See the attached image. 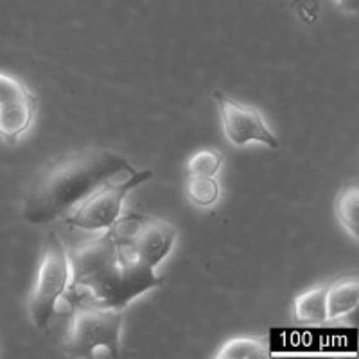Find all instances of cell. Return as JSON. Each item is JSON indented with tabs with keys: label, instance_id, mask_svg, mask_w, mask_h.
Wrapping results in <instances>:
<instances>
[{
	"label": "cell",
	"instance_id": "cell-4",
	"mask_svg": "<svg viewBox=\"0 0 359 359\" xmlns=\"http://www.w3.org/2000/svg\"><path fill=\"white\" fill-rule=\"evenodd\" d=\"M70 277L72 268L69 252L56 233H49L38 266L33 293L29 298V314L36 329L43 331L49 327L50 320L57 313V307L69 293Z\"/></svg>",
	"mask_w": 359,
	"mask_h": 359
},
{
	"label": "cell",
	"instance_id": "cell-9",
	"mask_svg": "<svg viewBox=\"0 0 359 359\" xmlns=\"http://www.w3.org/2000/svg\"><path fill=\"white\" fill-rule=\"evenodd\" d=\"M359 306V278L358 275H343L327 284L325 307L327 322L343 318L354 313Z\"/></svg>",
	"mask_w": 359,
	"mask_h": 359
},
{
	"label": "cell",
	"instance_id": "cell-7",
	"mask_svg": "<svg viewBox=\"0 0 359 359\" xmlns=\"http://www.w3.org/2000/svg\"><path fill=\"white\" fill-rule=\"evenodd\" d=\"M221 114V124L230 144L243 147L250 142L264 144L268 147H278V140L266 124L264 117L257 108L237 102L216 90L212 94Z\"/></svg>",
	"mask_w": 359,
	"mask_h": 359
},
{
	"label": "cell",
	"instance_id": "cell-5",
	"mask_svg": "<svg viewBox=\"0 0 359 359\" xmlns=\"http://www.w3.org/2000/svg\"><path fill=\"white\" fill-rule=\"evenodd\" d=\"M151 178L153 171L146 169L130 172L121 180H111L85 198L69 216L63 217V223L88 232L110 230L123 216V203L128 194Z\"/></svg>",
	"mask_w": 359,
	"mask_h": 359
},
{
	"label": "cell",
	"instance_id": "cell-14",
	"mask_svg": "<svg viewBox=\"0 0 359 359\" xmlns=\"http://www.w3.org/2000/svg\"><path fill=\"white\" fill-rule=\"evenodd\" d=\"M223 165V155L216 149H201L194 153L187 162V175L216 176Z\"/></svg>",
	"mask_w": 359,
	"mask_h": 359
},
{
	"label": "cell",
	"instance_id": "cell-11",
	"mask_svg": "<svg viewBox=\"0 0 359 359\" xmlns=\"http://www.w3.org/2000/svg\"><path fill=\"white\" fill-rule=\"evenodd\" d=\"M334 212L338 217V223L347 230L351 237L355 241L359 239V187L355 182H351L339 191L336 198Z\"/></svg>",
	"mask_w": 359,
	"mask_h": 359
},
{
	"label": "cell",
	"instance_id": "cell-1",
	"mask_svg": "<svg viewBox=\"0 0 359 359\" xmlns=\"http://www.w3.org/2000/svg\"><path fill=\"white\" fill-rule=\"evenodd\" d=\"M69 257L72 277L67 294H72L76 304L124 311L135 298L163 284V277L137 261L110 230L76 248Z\"/></svg>",
	"mask_w": 359,
	"mask_h": 359
},
{
	"label": "cell",
	"instance_id": "cell-12",
	"mask_svg": "<svg viewBox=\"0 0 359 359\" xmlns=\"http://www.w3.org/2000/svg\"><path fill=\"white\" fill-rule=\"evenodd\" d=\"M217 359H269L271 348L264 338H252V336H237L229 339L217 351Z\"/></svg>",
	"mask_w": 359,
	"mask_h": 359
},
{
	"label": "cell",
	"instance_id": "cell-6",
	"mask_svg": "<svg viewBox=\"0 0 359 359\" xmlns=\"http://www.w3.org/2000/svg\"><path fill=\"white\" fill-rule=\"evenodd\" d=\"M110 232L137 261L153 269L171 253L178 237L175 224L135 214L118 217Z\"/></svg>",
	"mask_w": 359,
	"mask_h": 359
},
{
	"label": "cell",
	"instance_id": "cell-3",
	"mask_svg": "<svg viewBox=\"0 0 359 359\" xmlns=\"http://www.w3.org/2000/svg\"><path fill=\"white\" fill-rule=\"evenodd\" d=\"M123 309L76 304L63 351L70 358H92L97 348L118 358L121 331H123Z\"/></svg>",
	"mask_w": 359,
	"mask_h": 359
},
{
	"label": "cell",
	"instance_id": "cell-16",
	"mask_svg": "<svg viewBox=\"0 0 359 359\" xmlns=\"http://www.w3.org/2000/svg\"><path fill=\"white\" fill-rule=\"evenodd\" d=\"M338 6L341 9H345L347 13H358L359 11V0H336Z\"/></svg>",
	"mask_w": 359,
	"mask_h": 359
},
{
	"label": "cell",
	"instance_id": "cell-2",
	"mask_svg": "<svg viewBox=\"0 0 359 359\" xmlns=\"http://www.w3.org/2000/svg\"><path fill=\"white\" fill-rule=\"evenodd\" d=\"M135 171L131 163L108 149H83L47 163L36 175L24 201V219L45 224L72 212L104 184Z\"/></svg>",
	"mask_w": 359,
	"mask_h": 359
},
{
	"label": "cell",
	"instance_id": "cell-15",
	"mask_svg": "<svg viewBox=\"0 0 359 359\" xmlns=\"http://www.w3.org/2000/svg\"><path fill=\"white\" fill-rule=\"evenodd\" d=\"M29 95H33V92L25 86L24 81L0 72V104L29 97Z\"/></svg>",
	"mask_w": 359,
	"mask_h": 359
},
{
	"label": "cell",
	"instance_id": "cell-8",
	"mask_svg": "<svg viewBox=\"0 0 359 359\" xmlns=\"http://www.w3.org/2000/svg\"><path fill=\"white\" fill-rule=\"evenodd\" d=\"M36 95L17 99L0 104V137L8 144H15L31 128L36 114Z\"/></svg>",
	"mask_w": 359,
	"mask_h": 359
},
{
	"label": "cell",
	"instance_id": "cell-10",
	"mask_svg": "<svg viewBox=\"0 0 359 359\" xmlns=\"http://www.w3.org/2000/svg\"><path fill=\"white\" fill-rule=\"evenodd\" d=\"M327 284H318L298 294L293 302L294 318L302 323H320L327 322V307H325Z\"/></svg>",
	"mask_w": 359,
	"mask_h": 359
},
{
	"label": "cell",
	"instance_id": "cell-13",
	"mask_svg": "<svg viewBox=\"0 0 359 359\" xmlns=\"http://www.w3.org/2000/svg\"><path fill=\"white\" fill-rule=\"evenodd\" d=\"M185 194L192 205L208 208L217 203L221 196V187L214 176L187 175L185 180Z\"/></svg>",
	"mask_w": 359,
	"mask_h": 359
}]
</instances>
